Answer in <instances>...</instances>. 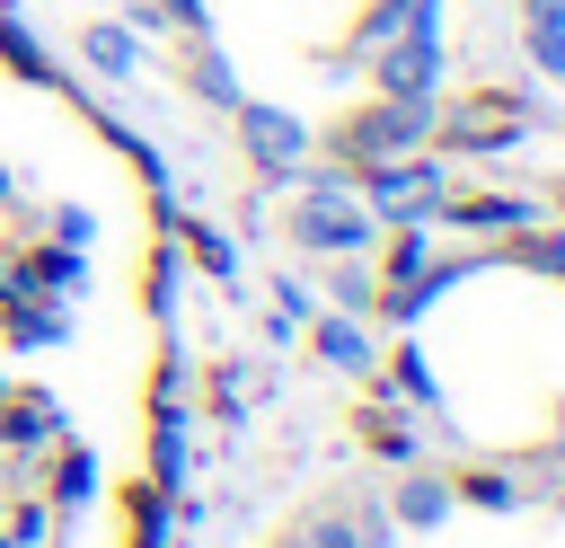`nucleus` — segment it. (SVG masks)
<instances>
[{
	"instance_id": "ddd939ff",
	"label": "nucleus",
	"mask_w": 565,
	"mask_h": 548,
	"mask_svg": "<svg viewBox=\"0 0 565 548\" xmlns=\"http://www.w3.org/2000/svg\"><path fill=\"white\" fill-rule=\"evenodd\" d=\"M318 362H335V371H371V336L353 327V318H318Z\"/></svg>"
},
{
	"instance_id": "aec40b11",
	"label": "nucleus",
	"mask_w": 565,
	"mask_h": 548,
	"mask_svg": "<svg viewBox=\"0 0 565 548\" xmlns=\"http://www.w3.org/2000/svg\"><path fill=\"white\" fill-rule=\"evenodd\" d=\"M362 433L380 442V460H415V442H406V424H397V415H362Z\"/></svg>"
},
{
	"instance_id": "423d86ee",
	"label": "nucleus",
	"mask_w": 565,
	"mask_h": 548,
	"mask_svg": "<svg viewBox=\"0 0 565 548\" xmlns=\"http://www.w3.org/2000/svg\"><path fill=\"white\" fill-rule=\"evenodd\" d=\"M9 292H44V301L53 292H79V247H62V239L53 247H26V265H9Z\"/></svg>"
},
{
	"instance_id": "4be33fe9",
	"label": "nucleus",
	"mask_w": 565,
	"mask_h": 548,
	"mask_svg": "<svg viewBox=\"0 0 565 548\" xmlns=\"http://www.w3.org/2000/svg\"><path fill=\"white\" fill-rule=\"evenodd\" d=\"M194 88H212L221 106H238V88H230V71H221V53H194Z\"/></svg>"
},
{
	"instance_id": "a211bd4d",
	"label": "nucleus",
	"mask_w": 565,
	"mask_h": 548,
	"mask_svg": "<svg viewBox=\"0 0 565 548\" xmlns=\"http://www.w3.org/2000/svg\"><path fill=\"white\" fill-rule=\"evenodd\" d=\"M185 247H194V265H203L212 283H230V274H238V247H230L212 221H194V230H185Z\"/></svg>"
},
{
	"instance_id": "c756f323",
	"label": "nucleus",
	"mask_w": 565,
	"mask_h": 548,
	"mask_svg": "<svg viewBox=\"0 0 565 548\" xmlns=\"http://www.w3.org/2000/svg\"><path fill=\"white\" fill-rule=\"evenodd\" d=\"M0 548H9V530H0Z\"/></svg>"
},
{
	"instance_id": "f3484780",
	"label": "nucleus",
	"mask_w": 565,
	"mask_h": 548,
	"mask_svg": "<svg viewBox=\"0 0 565 548\" xmlns=\"http://www.w3.org/2000/svg\"><path fill=\"white\" fill-rule=\"evenodd\" d=\"M97 495V460L79 451V442H62V460H53V504H88Z\"/></svg>"
},
{
	"instance_id": "7ed1b4c3",
	"label": "nucleus",
	"mask_w": 565,
	"mask_h": 548,
	"mask_svg": "<svg viewBox=\"0 0 565 548\" xmlns=\"http://www.w3.org/2000/svg\"><path fill=\"white\" fill-rule=\"evenodd\" d=\"M353 177H362L353 194L371 203V221H397V230H406V221H433V212H441V168L415 159V150H406V159H371V168H353Z\"/></svg>"
},
{
	"instance_id": "5701e85b",
	"label": "nucleus",
	"mask_w": 565,
	"mask_h": 548,
	"mask_svg": "<svg viewBox=\"0 0 565 548\" xmlns=\"http://www.w3.org/2000/svg\"><path fill=\"white\" fill-rule=\"evenodd\" d=\"M35 539H44V504H18L9 513V548H35Z\"/></svg>"
},
{
	"instance_id": "c85d7f7f",
	"label": "nucleus",
	"mask_w": 565,
	"mask_h": 548,
	"mask_svg": "<svg viewBox=\"0 0 565 548\" xmlns=\"http://www.w3.org/2000/svg\"><path fill=\"white\" fill-rule=\"evenodd\" d=\"M556 513H565V495H556Z\"/></svg>"
},
{
	"instance_id": "dca6fc26",
	"label": "nucleus",
	"mask_w": 565,
	"mask_h": 548,
	"mask_svg": "<svg viewBox=\"0 0 565 548\" xmlns=\"http://www.w3.org/2000/svg\"><path fill=\"white\" fill-rule=\"evenodd\" d=\"M150 486H159V495H177V486H185V433H177V415H159V442H150Z\"/></svg>"
},
{
	"instance_id": "412c9836",
	"label": "nucleus",
	"mask_w": 565,
	"mask_h": 548,
	"mask_svg": "<svg viewBox=\"0 0 565 548\" xmlns=\"http://www.w3.org/2000/svg\"><path fill=\"white\" fill-rule=\"evenodd\" d=\"M300 318H309V292L300 283H274V336H291Z\"/></svg>"
},
{
	"instance_id": "6ab92c4d",
	"label": "nucleus",
	"mask_w": 565,
	"mask_h": 548,
	"mask_svg": "<svg viewBox=\"0 0 565 548\" xmlns=\"http://www.w3.org/2000/svg\"><path fill=\"white\" fill-rule=\"evenodd\" d=\"M521 44H530V62L547 80H565V27H521Z\"/></svg>"
},
{
	"instance_id": "39448f33",
	"label": "nucleus",
	"mask_w": 565,
	"mask_h": 548,
	"mask_svg": "<svg viewBox=\"0 0 565 548\" xmlns=\"http://www.w3.org/2000/svg\"><path fill=\"white\" fill-rule=\"evenodd\" d=\"M238 133H247V159H256L265 177H291L300 150H309V133H300L282 106H256V97H238Z\"/></svg>"
},
{
	"instance_id": "393cba45",
	"label": "nucleus",
	"mask_w": 565,
	"mask_h": 548,
	"mask_svg": "<svg viewBox=\"0 0 565 548\" xmlns=\"http://www.w3.org/2000/svg\"><path fill=\"white\" fill-rule=\"evenodd\" d=\"M521 18L530 27H565V0H521Z\"/></svg>"
},
{
	"instance_id": "0eeeda50",
	"label": "nucleus",
	"mask_w": 565,
	"mask_h": 548,
	"mask_svg": "<svg viewBox=\"0 0 565 548\" xmlns=\"http://www.w3.org/2000/svg\"><path fill=\"white\" fill-rule=\"evenodd\" d=\"M450 504H459V495H450V477H433V468H406L388 513H397L406 530H433V521H450Z\"/></svg>"
},
{
	"instance_id": "f257e3e1",
	"label": "nucleus",
	"mask_w": 565,
	"mask_h": 548,
	"mask_svg": "<svg viewBox=\"0 0 565 548\" xmlns=\"http://www.w3.org/2000/svg\"><path fill=\"white\" fill-rule=\"evenodd\" d=\"M433 97H380V106H362V115H344L335 133H327V150L344 159V168H371V159H406L415 141H433Z\"/></svg>"
},
{
	"instance_id": "20e7f679",
	"label": "nucleus",
	"mask_w": 565,
	"mask_h": 548,
	"mask_svg": "<svg viewBox=\"0 0 565 548\" xmlns=\"http://www.w3.org/2000/svg\"><path fill=\"white\" fill-rule=\"evenodd\" d=\"M433 88H441V27H433V0H415L397 44H380V97H433Z\"/></svg>"
},
{
	"instance_id": "4468645a",
	"label": "nucleus",
	"mask_w": 565,
	"mask_h": 548,
	"mask_svg": "<svg viewBox=\"0 0 565 548\" xmlns=\"http://www.w3.org/2000/svg\"><path fill=\"white\" fill-rule=\"evenodd\" d=\"M450 495H459V504H477V513H512V504H521V486H512L503 468H459V477H450Z\"/></svg>"
},
{
	"instance_id": "cd10ccee",
	"label": "nucleus",
	"mask_w": 565,
	"mask_h": 548,
	"mask_svg": "<svg viewBox=\"0 0 565 548\" xmlns=\"http://www.w3.org/2000/svg\"><path fill=\"white\" fill-rule=\"evenodd\" d=\"M0 398H9V380H0Z\"/></svg>"
},
{
	"instance_id": "bb28decb",
	"label": "nucleus",
	"mask_w": 565,
	"mask_h": 548,
	"mask_svg": "<svg viewBox=\"0 0 565 548\" xmlns=\"http://www.w3.org/2000/svg\"><path fill=\"white\" fill-rule=\"evenodd\" d=\"M556 451H565V424H556Z\"/></svg>"
},
{
	"instance_id": "2eb2a0df",
	"label": "nucleus",
	"mask_w": 565,
	"mask_h": 548,
	"mask_svg": "<svg viewBox=\"0 0 565 548\" xmlns=\"http://www.w3.org/2000/svg\"><path fill=\"white\" fill-rule=\"evenodd\" d=\"M388 389H397L406 407H441V380H433V362H424L415 345H397V362H388Z\"/></svg>"
},
{
	"instance_id": "a878e982",
	"label": "nucleus",
	"mask_w": 565,
	"mask_h": 548,
	"mask_svg": "<svg viewBox=\"0 0 565 548\" xmlns=\"http://www.w3.org/2000/svg\"><path fill=\"white\" fill-rule=\"evenodd\" d=\"M0 194H9V168H0Z\"/></svg>"
},
{
	"instance_id": "9d476101",
	"label": "nucleus",
	"mask_w": 565,
	"mask_h": 548,
	"mask_svg": "<svg viewBox=\"0 0 565 548\" xmlns=\"http://www.w3.org/2000/svg\"><path fill=\"white\" fill-rule=\"evenodd\" d=\"M291 548H388V530L362 521V513H309V521L291 530Z\"/></svg>"
},
{
	"instance_id": "f8f14e48",
	"label": "nucleus",
	"mask_w": 565,
	"mask_h": 548,
	"mask_svg": "<svg viewBox=\"0 0 565 548\" xmlns=\"http://www.w3.org/2000/svg\"><path fill=\"white\" fill-rule=\"evenodd\" d=\"M450 221L459 230H530V203H512V194H459Z\"/></svg>"
},
{
	"instance_id": "9b49d317",
	"label": "nucleus",
	"mask_w": 565,
	"mask_h": 548,
	"mask_svg": "<svg viewBox=\"0 0 565 548\" xmlns=\"http://www.w3.org/2000/svg\"><path fill=\"white\" fill-rule=\"evenodd\" d=\"M79 62H88L97 80H132V71H141V35H132V27H88V35H79Z\"/></svg>"
},
{
	"instance_id": "b1692460",
	"label": "nucleus",
	"mask_w": 565,
	"mask_h": 548,
	"mask_svg": "<svg viewBox=\"0 0 565 548\" xmlns=\"http://www.w3.org/2000/svg\"><path fill=\"white\" fill-rule=\"evenodd\" d=\"M53 239L62 247H88V212H53Z\"/></svg>"
},
{
	"instance_id": "1a4fd4ad",
	"label": "nucleus",
	"mask_w": 565,
	"mask_h": 548,
	"mask_svg": "<svg viewBox=\"0 0 565 548\" xmlns=\"http://www.w3.org/2000/svg\"><path fill=\"white\" fill-rule=\"evenodd\" d=\"M62 433V407L53 398H0V451H35Z\"/></svg>"
},
{
	"instance_id": "6e6552de",
	"label": "nucleus",
	"mask_w": 565,
	"mask_h": 548,
	"mask_svg": "<svg viewBox=\"0 0 565 548\" xmlns=\"http://www.w3.org/2000/svg\"><path fill=\"white\" fill-rule=\"evenodd\" d=\"M0 327H9V345H62V301L9 292V301H0Z\"/></svg>"
},
{
	"instance_id": "f03ea898",
	"label": "nucleus",
	"mask_w": 565,
	"mask_h": 548,
	"mask_svg": "<svg viewBox=\"0 0 565 548\" xmlns=\"http://www.w3.org/2000/svg\"><path fill=\"white\" fill-rule=\"evenodd\" d=\"M291 239H300L309 256H362V247L380 239V221H371V203H362L344 177H309L300 203H291Z\"/></svg>"
}]
</instances>
